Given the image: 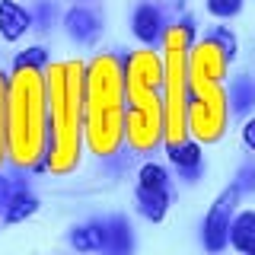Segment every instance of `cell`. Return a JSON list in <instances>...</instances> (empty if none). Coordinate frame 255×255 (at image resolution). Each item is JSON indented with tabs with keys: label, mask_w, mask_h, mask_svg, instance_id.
I'll list each match as a JSON object with an SVG mask.
<instances>
[{
	"label": "cell",
	"mask_w": 255,
	"mask_h": 255,
	"mask_svg": "<svg viewBox=\"0 0 255 255\" xmlns=\"http://www.w3.org/2000/svg\"><path fill=\"white\" fill-rule=\"evenodd\" d=\"M83 74L77 61L51 64L45 74V169H77L83 143Z\"/></svg>",
	"instance_id": "obj_1"
},
{
	"label": "cell",
	"mask_w": 255,
	"mask_h": 255,
	"mask_svg": "<svg viewBox=\"0 0 255 255\" xmlns=\"http://www.w3.org/2000/svg\"><path fill=\"white\" fill-rule=\"evenodd\" d=\"M166 140V64L156 51L125 54V143L150 153Z\"/></svg>",
	"instance_id": "obj_2"
},
{
	"label": "cell",
	"mask_w": 255,
	"mask_h": 255,
	"mask_svg": "<svg viewBox=\"0 0 255 255\" xmlns=\"http://www.w3.org/2000/svg\"><path fill=\"white\" fill-rule=\"evenodd\" d=\"M83 137L96 156L125 143V54H99L83 74Z\"/></svg>",
	"instance_id": "obj_3"
},
{
	"label": "cell",
	"mask_w": 255,
	"mask_h": 255,
	"mask_svg": "<svg viewBox=\"0 0 255 255\" xmlns=\"http://www.w3.org/2000/svg\"><path fill=\"white\" fill-rule=\"evenodd\" d=\"M227 58L214 42H198L188 48L185 67H182V112H185V131L201 140H217L227 125V93L223 74Z\"/></svg>",
	"instance_id": "obj_4"
},
{
	"label": "cell",
	"mask_w": 255,
	"mask_h": 255,
	"mask_svg": "<svg viewBox=\"0 0 255 255\" xmlns=\"http://www.w3.org/2000/svg\"><path fill=\"white\" fill-rule=\"evenodd\" d=\"M6 153L19 169H45L42 70H16L6 83Z\"/></svg>",
	"instance_id": "obj_5"
},
{
	"label": "cell",
	"mask_w": 255,
	"mask_h": 255,
	"mask_svg": "<svg viewBox=\"0 0 255 255\" xmlns=\"http://www.w3.org/2000/svg\"><path fill=\"white\" fill-rule=\"evenodd\" d=\"M137 207L147 220L159 223L169 207V172L159 163H143L137 175Z\"/></svg>",
	"instance_id": "obj_6"
},
{
	"label": "cell",
	"mask_w": 255,
	"mask_h": 255,
	"mask_svg": "<svg viewBox=\"0 0 255 255\" xmlns=\"http://www.w3.org/2000/svg\"><path fill=\"white\" fill-rule=\"evenodd\" d=\"M236 198H239V191L236 188H227L217 201L211 204V211H207V217H204L201 239H204V249L211 252V255L223 252V249H227V243H230V223H233Z\"/></svg>",
	"instance_id": "obj_7"
},
{
	"label": "cell",
	"mask_w": 255,
	"mask_h": 255,
	"mask_svg": "<svg viewBox=\"0 0 255 255\" xmlns=\"http://www.w3.org/2000/svg\"><path fill=\"white\" fill-rule=\"evenodd\" d=\"M134 35L140 38L143 45H150L153 48L159 38H163V29H166V22H163V10L153 3H140L137 10H134Z\"/></svg>",
	"instance_id": "obj_8"
},
{
	"label": "cell",
	"mask_w": 255,
	"mask_h": 255,
	"mask_svg": "<svg viewBox=\"0 0 255 255\" xmlns=\"http://www.w3.org/2000/svg\"><path fill=\"white\" fill-rule=\"evenodd\" d=\"M169 163L179 169V175L185 182H195L201 175V147L195 140H179L169 143Z\"/></svg>",
	"instance_id": "obj_9"
},
{
	"label": "cell",
	"mask_w": 255,
	"mask_h": 255,
	"mask_svg": "<svg viewBox=\"0 0 255 255\" xmlns=\"http://www.w3.org/2000/svg\"><path fill=\"white\" fill-rule=\"evenodd\" d=\"M26 29H32V13L22 10L16 0H0V35L6 42H16L26 35Z\"/></svg>",
	"instance_id": "obj_10"
},
{
	"label": "cell",
	"mask_w": 255,
	"mask_h": 255,
	"mask_svg": "<svg viewBox=\"0 0 255 255\" xmlns=\"http://www.w3.org/2000/svg\"><path fill=\"white\" fill-rule=\"evenodd\" d=\"M64 29H67V35L77 38V42H93V38L99 35L102 22L90 6H74V10H67V16H64Z\"/></svg>",
	"instance_id": "obj_11"
},
{
	"label": "cell",
	"mask_w": 255,
	"mask_h": 255,
	"mask_svg": "<svg viewBox=\"0 0 255 255\" xmlns=\"http://www.w3.org/2000/svg\"><path fill=\"white\" fill-rule=\"evenodd\" d=\"M70 246L77 252H102L106 249V220H90L70 230Z\"/></svg>",
	"instance_id": "obj_12"
},
{
	"label": "cell",
	"mask_w": 255,
	"mask_h": 255,
	"mask_svg": "<svg viewBox=\"0 0 255 255\" xmlns=\"http://www.w3.org/2000/svg\"><path fill=\"white\" fill-rule=\"evenodd\" d=\"M106 255H131L134 252V233L128 217H112L106 220Z\"/></svg>",
	"instance_id": "obj_13"
},
{
	"label": "cell",
	"mask_w": 255,
	"mask_h": 255,
	"mask_svg": "<svg viewBox=\"0 0 255 255\" xmlns=\"http://www.w3.org/2000/svg\"><path fill=\"white\" fill-rule=\"evenodd\" d=\"M230 243L243 255H255V211L236 214L230 223Z\"/></svg>",
	"instance_id": "obj_14"
},
{
	"label": "cell",
	"mask_w": 255,
	"mask_h": 255,
	"mask_svg": "<svg viewBox=\"0 0 255 255\" xmlns=\"http://www.w3.org/2000/svg\"><path fill=\"white\" fill-rule=\"evenodd\" d=\"M35 211H38L35 195H29L26 188H13L10 198H6V204H3V220L6 223H22L26 217H32Z\"/></svg>",
	"instance_id": "obj_15"
},
{
	"label": "cell",
	"mask_w": 255,
	"mask_h": 255,
	"mask_svg": "<svg viewBox=\"0 0 255 255\" xmlns=\"http://www.w3.org/2000/svg\"><path fill=\"white\" fill-rule=\"evenodd\" d=\"M230 112L233 115H246L252 106H255V83L249 77H236L233 83H230Z\"/></svg>",
	"instance_id": "obj_16"
},
{
	"label": "cell",
	"mask_w": 255,
	"mask_h": 255,
	"mask_svg": "<svg viewBox=\"0 0 255 255\" xmlns=\"http://www.w3.org/2000/svg\"><path fill=\"white\" fill-rule=\"evenodd\" d=\"M42 67H48V51L42 45L16 54V61H13V70H42Z\"/></svg>",
	"instance_id": "obj_17"
},
{
	"label": "cell",
	"mask_w": 255,
	"mask_h": 255,
	"mask_svg": "<svg viewBox=\"0 0 255 255\" xmlns=\"http://www.w3.org/2000/svg\"><path fill=\"white\" fill-rule=\"evenodd\" d=\"M204 38L217 45L220 51H223V58H227V61H233V58H236V38H233V32H230L227 26H214V29L204 35Z\"/></svg>",
	"instance_id": "obj_18"
},
{
	"label": "cell",
	"mask_w": 255,
	"mask_h": 255,
	"mask_svg": "<svg viewBox=\"0 0 255 255\" xmlns=\"http://www.w3.org/2000/svg\"><path fill=\"white\" fill-rule=\"evenodd\" d=\"M243 10V0H207V13L220 16V19H230Z\"/></svg>",
	"instance_id": "obj_19"
},
{
	"label": "cell",
	"mask_w": 255,
	"mask_h": 255,
	"mask_svg": "<svg viewBox=\"0 0 255 255\" xmlns=\"http://www.w3.org/2000/svg\"><path fill=\"white\" fill-rule=\"evenodd\" d=\"M6 153V80L0 74V159Z\"/></svg>",
	"instance_id": "obj_20"
},
{
	"label": "cell",
	"mask_w": 255,
	"mask_h": 255,
	"mask_svg": "<svg viewBox=\"0 0 255 255\" xmlns=\"http://www.w3.org/2000/svg\"><path fill=\"white\" fill-rule=\"evenodd\" d=\"M51 19H54V6L48 3V0H42V3L35 6V13H32V26L45 32L48 26H51Z\"/></svg>",
	"instance_id": "obj_21"
},
{
	"label": "cell",
	"mask_w": 255,
	"mask_h": 255,
	"mask_svg": "<svg viewBox=\"0 0 255 255\" xmlns=\"http://www.w3.org/2000/svg\"><path fill=\"white\" fill-rule=\"evenodd\" d=\"M233 188L239 191V195L255 188V166H246V169H239V179L233 182Z\"/></svg>",
	"instance_id": "obj_22"
},
{
	"label": "cell",
	"mask_w": 255,
	"mask_h": 255,
	"mask_svg": "<svg viewBox=\"0 0 255 255\" xmlns=\"http://www.w3.org/2000/svg\"><path fill=\"white\" fill-rule=\"evenodd\" d=\"M243 143L249 150H255V115L249 118V122H246V128H243Z\"/></svg>",
	"instance_id": "obj_23"
},
{
	"label": "cell",
	"mask_w": 255,
	"mask_h": 255,
	"mask_svg": "<svg viewBox=\"0 0 255 255\" xmlns=\"http://www.w3.org/2000/svg\"><path fill=\"white\" fill-rule=\"evenodd\" d=\"M10 179H3V175H0V207H3L6 204V198H10Z\"/></svg>",
	"instance_id": "obj_24"
}]
</instances>
